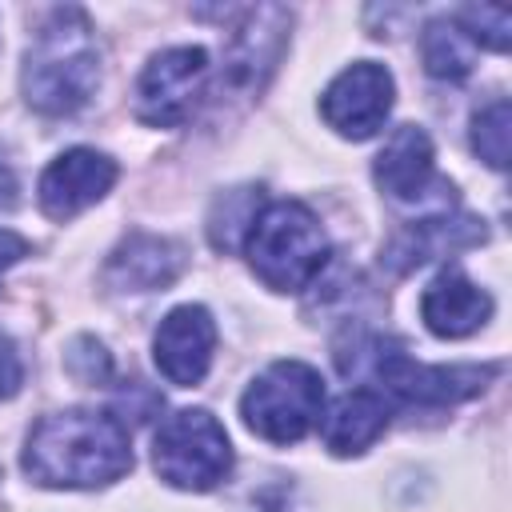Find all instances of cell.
I'll list each match as a JSON object with an SVG mask.
<instances>
[{
	"label": "cell",
	"instance_id": "6da1fadb",
	"mask_svg": "<svg viewBox=\"0 0 512 512\" xmlns=\"http://www.w3.org/2000/svg\"><path fill=\"white\" fill-rule=\"evenodd\" d=\"M132 468V440L120 416L72 408L28 432L24 472L44 488H100Z\"/></svg>",
	"mask_w": 512,
	"mask_h": 512
},
{
	"label": "cell",
	"instance_id": "7a4b0ae2",
	"mask_svg": "<svg viewBox=\"0 0 512 512\" xmlns=\"http://www.w3.org/2000/svg\"><path fill=\"white\" fill-rule=\"evenodd\" d=\"M24 100L44 116L84 108L100 84V52L80 8H56L24 56Z\"/></svg>",
	"mask_w": 512,
	"mask_h": 512
},
{
	"label": "cell",
	"instance_id": "3957f363",
	"mask_svg": "<svg viewBox=\"0 0 512 512\" xmlns=\"http://www.w3.org/2000/svg\"><path fill=\"white\" fill-rule=\"evenodd\" d=\"M244 252L268 288L300 292L328 264V236L300 200H272L256 212L244 236Z\"/></svg>",
	"mask_w": 512,
	"mask_h": 512
},
{
	"label": "cell",
	"instance_id": "277c9868",
	"mask_svg": "<svg viewBox=\"0 0 512 512\" xmlns=\"http://www.w3.org/2000/svg\"><path fill=\"white\" fill-rule=\"evenodd\" d=\"M240 416L260 440L296 444L324 416V380L304 360H276L240 396Z\"/></svg>",
	"mask_w": 512,
	"mask_h": 512
},
{
	"label": "cell",
	"instance_id": "5b68a950",
	"mask_svg": "<svg viewBox=\"0 0 512 512\" xmlns=\"http://www.w3.org/2000/svg\"><path fill=\"white\" fill-rule=\"evenodd\" d=\"M152 464L160 480L188 492L216 488L232 468V444L220 420L204 408L172 412L152 436Z\"/></svg>",
	"mask_w": 512,
	"mask_h": 512
},
{
	"label": "cell",
	"instance_id": "8992f818",
	"mask_svg": "<svg viewBox=\"0 0 512 512\" xmlns=\"http://www.w3.org/2000/svg\"><path fill=\"white\" fill-rule=\"evenodd\" d=\"M208 84V52L180 44L156 52L136 80V116L152 128H180Z\"/></svg>",
	"mask_w": 512,
	"mask_h": 512
},
{
	"label": "cell",
	"instance_id": "52a82bcc",
	"mask_svg": "<svg viewBox=\"0 0 512 512\" xmlns=\"http://www.w3.org/2000/svg\"><path fill=\"white\" fill-rule=\"evenodd\" d=\"M372 372L384 380V388L412 404H456L476 396L488 376H496V364H420L404 348L388 340H368Z\"/></svg>",
	"mask_w": 512,
	"mask_h": 512
},
{
	"label": "cell",
	"instance_id": "ba28073f",
	"mask_svg": "<svg viewBox=\"0 0 512 512\" xmlns=\"http://www.w3.org/2000/svg\"><path fill=\"white\" fill-rule=\"evenodd\" d=\"M392 72L376 60H360L352 68H344L320 96V116L328 120V128H336L348 140H368L384 128L388 112H392Z\"/></svg>",
	"mask_w": 512,
	"mask_h": 512
},
{
	"label": "cell",
	"instance_id": "9c48e42d",
	"mask_svg": "<svg viewBox=\"0 0 512 512\" xmlns=\"http://www.w3.org/2000/svg\"><path fill=\"white\" fill-rule=\"evenodd\" d=\"M112 184H116V160H108L96 148H68L40 172L36 196L44 216L72 220L96 200H104Z\"/></svg>",
	"mask_w": 512,
	"mask_h": 512
},
{
	"label": "cell",
	"instance_id": "30bf717a",
	"mask_svg": "<svg viewBox=\"0 0 512 512\" xmlns=\"http://www.w3.org/2000/svg\"><path fill=\"white\" fill-rule=\"evenodd\" d=\"M212 348H216V324H212L208 308H200V304L172 308L152 336L156 368L176 388H192L204 380V372L212 364Z\"/></svg>",
	"mask_w": 512,
	"mask_h": 512
},
{
	"label": "cell",
	"instance_id": "8fae6325",
	"mask_svg": "<svg viewBox=\"0 0 512 512\" xmlns=\"http://www.w3.org/2000/svg\"><path fill=\"white\" fill-rule=\"evenodd\" d=\"M420 316L428 324V332L444 336V340H460L472 336L476 328L488 324L492 316V296L472 284L460 268H444L420 296Z\"/></svg>",
	"mask_w": 512,
	"mask_h": 512
},
{
	"label": "cell",
	"instance_id": "7c38bea8",
	"mask_svg": "<svg viewBox=\"0 0 512 512\" xmlns=\"http://www.w3.org/2000/svg\"><path fill=\"white\" fill-rule=\"evenodd\" d=\"M184 268V252L152 232H132L108 260L104 280L120 292H156L168 288Z\"/></svg>",
	"mask_w": 512,
	"mask_h": 512
},
{
	"label": "cell",
	"instance_id": "4fadbf2b",
	"mask_svg": "<svg viewBox=\"0 0 512 512\" xmlns=\"http://www.w3.org/2000/svg\"><path fill=\"white\" fill-rule=\"evenodd\" d=\"M376 184L392 200H420L432 184V140L416 124H400L388 132L384 148L376 152Z\"/></svg>",
	"mask_w": 512,
	"mask_h": 512
},
{
	"label": "cell",
	"instance_id": "5bb4252c",
	"mask_svg": "<svg viewBox=\"0 0 512 512\" xmlns=\"http://www.w3.org/2000/svg\"><path fill=\"white\" fill-rule=\"evenodd\" d=\"M484 240V224L472 220V216H428V220H416L408 224L392 244H388V264H396V272H408V268H420L424 260H436V256H452L468 244H480Z\"/></svg>",
	"mask_w": 512,
	"mask_h": 512
},
{
	"label": "cell",
	"instance_id": "9a60e30c",
	"mask_svg": "<svg viewBox=\"0 0 512 512\" xmlns=\"http://www.w3.org/2000/svg\"><path fill=\"white\" fill-rule=\"evenodd\" d=\"M388 400L372 388L344 392L328 412H324V448L332 456H356L376 444V436L388 428Z\"/></svg>",
	"mask_w": 512,
	"mask_h": 512
},
{
	"label": "cell",
	"instance_id": "2e32d148",
	"mask_svg": "<svg viewBox=\"0 0 512 512\" xmlns=\"http://www.w3.org/2000/svg\"><path fill=\"white\" fill-rule=\"evenodd\" d=\"M420 60L436 80H464L472 72V40L456 20H432L420 36Z\"/></svg>",
	"mask_w": 512,
	"mask_h": 512
},
{
	"label": "cell",
	"instance_id": "e0dca14e",
	"mask_svg": "<svg viewBox=\"0 0 512 512\" xmlns=\"http://www.w3.org/2000/svg\"><path fill=\"white\" fill-rule=\"evenodd\" d=\"M508 128H512V112L508 100L496 96L492 104H484L472 120V148L488 168H504L508 164Z\"/></svg>",
	"mask_w": 512,
	"mask_h": 512
},
{
	"label": "cell",
	"instance_id": "ac0fdd59",
	"mask_svg": "<svg viewBox=\"0 0 512 512\" xmlns=\"http://www.w3.org/2000/svg\"><path fill=\"white\" fill-rule=\"evenodd\" d=\"M456 24H460V32L472 44H484L492 52H508V32H512L508 8H500V4H472V8H460Z\"/></svg>",
	"mask_w": 512,
	"mask_h": 512
},
{
	"label": "cell",
	"instance_id": "d6986e66",
	"mask_svg": "<svg viewBox=\"0 0 512 512\" xmlns=\"http://www.w3.org/2000/svg\"><path fill=\"white\" fill-rule=\"evenodd\" d=\"M68 372L76 380H84V384H104L112 376V360H108V352L92 336H80L72 344V352H68Z\"/></svg>",
	"mask_w": 512,
	"mask_h": 512
},
{
	"label": "cell",
	"instance_id": "ffe728a7",
	"mask_svg": "<svg viewBox=\"0 0 512 512\" xmlns=\"http://www.w3.org/2000/svg\"><path fill=\"white\" fill-rule=\"evenodd\" d=\"M20 376H24V372H20V356H16L12 340L0 332V400L20 388Z\"/></svg>",
	"mask_w": 512,
	"mask_h": 512
},
{
	"label": "cell",
	"instance_id": "44dd1931",
	"mask_svg": "<svg viewBox=\"0 0 512 512\" xmlns=\"http://www.w3.org/2000/svg\"><path fill=\"white\" fill-rule=\"evenodd\" d=\"M24 252H28V240L16 236V232H8V228H0V276H4Z\"/></svg>",
	"mask_w": 512,
	"mask_h": 512
},
{
	"label": "cell",
	"instance_id": "7402d4cb",
	"mask_svg": "<svg viewBox=\"0 0 512 512\" xmlns=\"http://www.w3.org/2000/svg\"><path fill=\"white\" fill-rule=\"evenodd\" d=\"M20 196V184H16V172L8 168V160L0 156V208H12Z\"/></svg>",
	"mask_w": 512,
	"mask_h": 512
}]
</instances>
